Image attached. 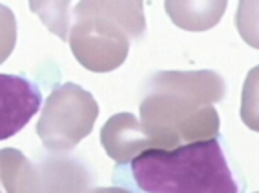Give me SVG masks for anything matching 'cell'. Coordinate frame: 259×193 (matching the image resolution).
I'll list each match as a JSON object with an SVG mask.
<instances>
[{
	"mask_svg": "<svg viewBox=\"0 0 259 193\" xmlns=\"http://www.w3.org/2000/svg\"><path fill=\"white\" fill-rule=\"evenodd\" d=\"M113 182L132 193H245V177L223 135L146 150L115 166Z\"/></svg>",
	"mask_w": 259,
	"mask_h": 193,
	"instance_id": "cell-1",
	"label": "cell"
},
{
	"mask_svg": "<svg viewBox=\"0 0 259 193\" xmlns=\"http://www.w3.org/2000/svg\"><path fill=\"white\" fill-rule=\"evenodd\" d=\"M225 93V80L213 71L155 73L141 101V128L159 150L212 138L221 124L212 102Z\"/></svg>",
	"mask_w": 259,
	"mask_h": 193,
	"instance_id": "cell-2",
	"label": "cell"
},
{
	"mask_svg": "<svg viewBox=\"0 0 259 193\" xmlns=\"http://www.w3.org/2000/svg\"><path fill=\"white\" fill-rule=\"evenodd\" d=\"M146 29L143 2H79L68 33L71 53L90 71H111L128 57L132 38Z\"/></svg>",
	"mask_w": 259,
	"mask_h": 193,
	"instance_id": "cell-3",
	"label": "cell"
},
{
	"mask_svg": "<svg viewBox=\"0 0 259 193\" xmlns=\"http://www.w3.org/2000/svg\"><path fill=\"white\" fill-rule=\"evenodd\" d=\"M97 117L99 104L88 89L73 82L60 84L44 102L37 135L51 153L70 152L92 133Z\"/></svg>",
	"mask_w": 259,
	"mask_h": 193,
	"instance_id": "cell-4",
	"label": "cell"
},
{
	"mask_svg": "<svg viewBox=\"0 0 259 193\" xmlns=\"http://www.w3.org/2000/svg\"><path fill=\"white\" fill-rule=\"evenodd\" d=\"M40 106L42 93L33 78L0 73V140L19 133Z\"/></svg>",
	"mask_w": 259,
	"mask_h": 193,
	"instance_id": "cell-5",
	"label": "cell"
},
{
	"mask_svg": "<svg viewBox=\"0 0 259 193\" xmlns=\"http://www.w3.org/2000/svg\"><path fill=\"white\" fill-rule=\"evenodd\" d=\"M101 144L117 166L128 164L146 150H153L155 142L141 128L134 113H117L110 117L101 129Z\"/></svg>",
	"mask_w": 259,
	"mask_h": 193,
	"instance_id": "cell-6",
	"label": "cell"
},
{
	"mask_svg": "<svg viewBox=\"0 0 259 193\" xmlns=\"http://www.w3.org/2000/svg\"><path fill=\"white\" fill-rule=\"evenodd\" d=\"M38 170L46 193H86L95 182L90 168L70 155L42 157Z\"/></svg>",
	"mask_w": 259,
	"mask_h": 193,
	"instance_id": "cell-7",
	"label": "cell"
},
{
	"mask_svg": "<svg viewBox=\"0 0 259 193\" xmlns=\"http://www.w3.org/2000/svg\"><path fill=\"white\" fill-rule=\"evenodd\" d=\"M0 193H46L38 164L17 148L0 150Z\"/></svg>",
	"mask_w": 259,
	"mask_h": 193,
	"instance_id": "cell-8",
	"label": "cell"
},
{
	"mask_svg": "<svg viewBox=\"0 0 259 193\" xmlns=\"http://www.w3.org/2000/svg\"><path fill=\"white\" fill-rule=\"evenodd\" d=\"M227 10V2H166V11L174 22L186 29H192L195 20V29H206L218 24Z\"/></svg>",
	"mask_w": 259,
	"mask_h": 193,
	"instance_id": "cell-9",
	"label": "cell"
},
{
	"mask_svg": "<svg viewBox=\"0 0 259 193\" xmlns=\"http://www.w3.org/2000/svg\"><path fill=\"white\" fill-rule=\"evenodd\" d=\"M31 10L40 15L42 22L62 40H68L71 26V4L70 2H31Z\"/></svg>",
	"mask_w": 259,
	"mask_h": 193,
	"instance_id": "cell-10",
	"label": "cell"
},
{
	"mask_svg": "<svg viewBox=\"0 0 259 193\" xmlns=\"http://www.w3.org/2000/svg\"><path fill=\"white\" fill-rule=\"evenodd\" d=\"M17 44V19L8 6L0 4V64L8 60Z\"/></svg>",
	"mask_w": 259,
	"mask_h": 193,
	"instance_id": "cell-11",
	"label": "cell"
},
{
	"mask_svg": "<svg viewBox=\"0 0 259 193\" xmlns=\"http://www.w3.org/2000/svg\"><path fill=\"white\" fill-rule=\"evenodd\" d=\"M86 193H132V191L120 188V186H110V188H93L88 189Z\"/></svg>",
	"mask_w": 259,
	"mask_h": 193,
	"instance_id": "cell-12",
	"label": "cell"
}]
</instances>
